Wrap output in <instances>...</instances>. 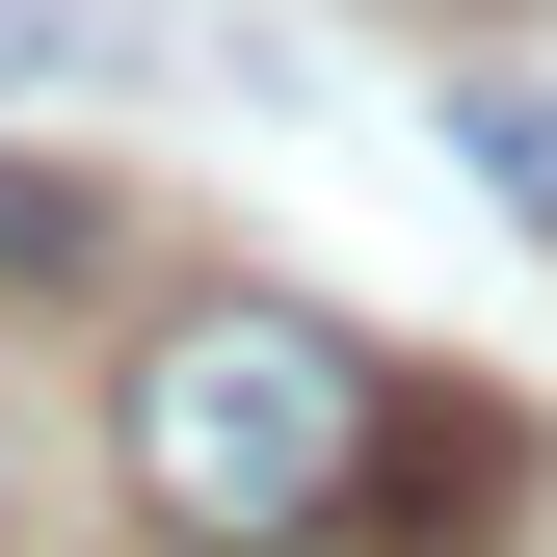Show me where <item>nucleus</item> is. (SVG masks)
I'll use <instances>...</instances> for the list:
<instances>
[{
  "label": "nucleus",
  "mask_w": 557,
  "mask_h": 557,
  "mask_svg": "<svg viewBox=\"0 0 557 557\" xmlns=\"http://www.w3.org/2000/svg\"><path fill=\"white\" fill-rule=\"evenodd\" d=\"M81 265V186H0V293H53Z\"/></svg>",
  "instance_id": "nucleus-4"
},
{
  "label": "nucleus",
  "mask_w": 557,
  "mask_h": 557,
  "mask_svg": "<svg viewBox=\"0 0 557 557\" xmlns=\"http://www.w3.org/2000/svg\"><path fill=\"white\" fill-rule=\"evenodd\" d=\"M451 160H478V186H505V213H531V239H557V81H451Z\"/></svg>",
  "instance_id": "nucleus-2"
},
{
  "label": "nucleus",
  "mask_w": 557,
  "mask_h": 557,
  "mask_svg": "<svg viewBox=\"0 0 557 557\" xmlns=\"http://www.w3.org/2000/svg\"><path fill=\"white\" fill-rule=\"evenodd\" d=\"M107 478H133V531H186V557H345L398 505V372L319 293H186L107 372Z\"/></svg>",
  "instance_id": "nucleus-1"
},
{
  "label": "nucleus",
  "mask_w": 557,
  "mask_h": 557,
  "mask_svg": "<svg viewBox=\"0 0 557 557\" xmlns=\"http://www.w3.org/2000/svg\"><path fill=\"white\" fill-rule=\"evenodd\" d=\"M133 53H160L133 0H0V81H133Z\"/></svg>",
  "instance_id": "nucleus-3"
}]
</instances>
